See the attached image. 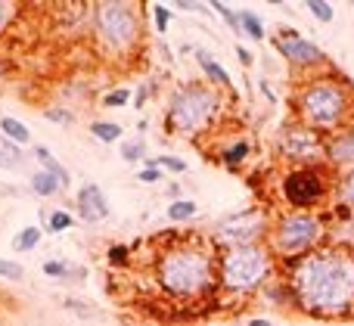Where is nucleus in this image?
<instances>
[{
  "instance_id": "nucleus-1",
  "label": "nucleus",
  "mask_w": 354,
  "mask_h": 326,
  "mask_svg": "<svg viewBox=\"0 0 354 326\" xmlns=\"http://www.w3.org/2000/svg\"><path fill=\"white\" fill-rule=\"evenodd\" d=\"M292 298L305 314L342 317L354 311V255L320 249L295 261L289 277Z\"/></svg>"
},
{
  "instance_id": "nucleus-2",
  "label": "nucleus",
  "mask_w": 354,
  "mask_h": 326,
  "mask_svg": "<svg viewBox=\"0 0 354 326\" xmlns=\"http://www.w3.org/2000/svg\"><path fill=\"white\" fill-rule=\"evenodd\" d=\"M156 283L174 298H196L214 286V265L208 252L196 246L168 249L156 261Z\"/></svg>"
},
{
  "instance_id": "nucleus-3",
  "label": "nucleus",
  "mask_w": 354,
  "mask_h": 326,
  "mask_svg": "<svg viewBox=\"0 0 354 326\" xmlns=\"http://www.w3.org/2000/svg\"><path fill=\"white\" fill-rule=\"evenodd\" d=\"M295 112L305 128L333 131L342 128L354 112L351 87L345 78H311L295 97Z\"/></svg>"
},
{
  "instance_id": "nucleus-4",
  "label": "nucleus",
  "mask_w": 354,
  "mask_h": 326,
  "mask_svg": "<svg viewBox=\"0 0 354 326\" xmlns=\"http://www.w3.org/2000/svg\"><path fill=\"white\" fill-rule=\"evenodd\" d=\"M221 99L218 90L208 84H187L171 97L165 112V124L171 134L180 137H196L212 124V118L218 115Z\"/></svg>"
},
{
  "instance_id": "nucleus-5",
  "label": "nucleus",
  "mask_w": 354,
  "mask_h": 326,
  "mask_svg": "<svg viewBox=\"0 0 354 326\" xmlns=\"http://www.w3.org/2000/svg\"><path fill=\"white\" fill-rule=\"evenodd\" d=\"M268 274H270V249L261 246V242H249V246H233L221 258L218 280L233 296H249L268 280Z\"/></svg>"
},
{
  "instance_id": "nucleus-6",
  "label": "nucleus",
  "mask_w": 354,
  "mask_h": 326,
  "mask_svg": "<svg viewBox=\"0 0 354 326\" xmlns=\"http://www.w3.org/2000/svg\"><path fill=\"white\" fill-rule=\"evenodd\" d=\"M324 236V224L311 211H289L277 221V227L270 230V252L280 258H295V255L311 252Z\"/></svg>"
},
{
  "instance_id": "nucleus-7",
  "label": "nucleus",
  "mask_w": 354,
  "mask_h": 326,
  "mask_svg": "<svg viewBox=\"0 0 354 326\" xmlns=\"http://www.w3.org/2000/svg\"><path fill=\"white\" fill-rule=\"evenodd\" d=\"M93 28H97V37L106 50H112V53L131 50L137 41V31H140L134 3H97Z\"/></svg>"
},
{
  "instance_id": "nucleus-8",
  "label": "nucleus",
  "mask_w": 354,
  "mask_h": 326,
  "mask_svg": "<svg viewBox=\"0 0 354 326\" xmlns=\"http://www.w3.org/2000/svg\"><path fill=\"white\" fill-rule=\"evenodd\" d=\"M326 196V174L317 165H299L283 174V199L295 211H308Z\"/></svg>"
},
{
  "instance_id": "nucleus-9",
  "label": "nucleus",
  "mask_w": 354,
  "mask_h": 326,
  "mask_svg": "<svg viewBox=\"0 0 354 326\" xmlns=\"http://www.w3.org/2000/svg\"><path fill=\"white\" fill-rule=\"evenodd\" d=\"M280 153L286 159L295 162H317L320 155H326V140L320 137V131L305 128V124H295V128H286L280 137Z\"/></svg>"
},
{
  "instance_id": "nucleus-10",
  "label": "nucleus",
  "mask_w": 354,
  "mask_h": 326,
  "mask_svg": "<svg viewBox=\"0 0 354 326\" xmlns=\"http://www.w3.org/2000/svg\"><path fill=\"white\" fill-rule=\"evenodd\" d=\"M274 47L280 50L283 59H289L292 66H317L324 62V50L317 47L314 41H305V37H277Z\"/></svg>"
},
{
  "instance_id": "nucleus-11",
  "label": "nucleus",
  "mask_w": 354,
  "mask_h": 326,
  "mask_svg": "<svg viewBox=\"0 0 354 326\" xmlns=\"http://www.w3.org/2000/svg\"><path fill=\"white\" fill-rule=\"evenodd\" d=\"M75 205H78V215L84 218V221H91V224L109 218V202H106L103 190H100L97 184H84V186H81Z\"/></svg>"
},
{
  "instance_id": "nucleus-12",
  "label": "nucleus",
  "mask_w": 354,
  "mask_h": 326,
  "mask_svg": "<svg viewBox=\"0 0 354 326\" xmlns=\"http://www.w3.org/2000/svg\"><path fill=\"white\" fill-rule=\"evenodd\" d=\"M326 159L336 168H354V128L339 131L326 140Z\"/></svg>"
},
{
  "instance_id": "nucleus-13",
  "label": "nucleus",
  "mask_w": 354,
  "mask_h": 326,
  "mask_svg": "<svg viewBox=\"0 0 354 326\" xmlns=\"http://www.w3.org/2000/svg\"><path fill=\"white\" fill-rule=\"evenodd\" d=\"M35 159H37V165H41V171L53 174V178L59 180L62 186L72 184V174H68V168H66V165H59V162H56V155L50 153L47 146H41V143H37V146H35Z\"/></svg>"
},
{
  "instance_id": "nucleus-14",
  "label": "nucleus",
  "mask_w": 354,
  "mask_h": 326,
  "mask_svg": "<svg viewBox=\"0 0 354 326\" xmlns=\"http://www.w3.org/2000/svg\"><path fill=\"white\" fill-rule=\"evenodd\" d=\"M196 62H199V68L205 72V78L212 81V87H230V75H227L224 66H218V62L212 59V53L196 50Z\"/></svg>"
},
{
  "instance_id": "nucleus-15",
  "label": "nucleus",
  "mask_w": 354,
  "mask_h": 326,
  "mask_svg": "<svg viewBox=\"0 0 354 326\" xmlns=\"http://www.w3.org/2000/svg\"><path fill=\"white\" fill-rule=\"evenodd\" d=\"M0 131H3V137L10 143H16V146H25V143L31 140V131L25 128L19 118H10V115H3L0 118Z\"/></svg>"
},
{
  "instance_id": "nucleus-16",
  "label": "nucleus",
  "mask_w": 354,
  "mask_h": 326,
  "mask_svg": "<svg viewBox=\"0 0 354 326\" xmlns=\"http://www.w3.org/2000/svg\"><path fill=\"white\" fill-rule=\"evenodd\" d=\"M62 190V184L53 178V174H47V171H35L31 174V193H37V196H56V193Z\"/></svg>"
},
{
  "instance_id": "nucleus-17",
  "label": "nucleus",
  "mask_w": 354,
  "mask_h": 326,
  "mask_svg": "<svg viewBox=\"0 0 354 326\" xmlns=\"http://www.w3.org/2000/svg\"><path fill=\"white\" fill-rule=\"evenodd\" d=\"M44 274L56 277V280H84V267H72V265H66V261H47Z\"/></svg>"
},
{
  "instance_id": "nucleus-18",
  "label": "nucleus",
  "mask_w": 354,
  "mask_h": 326,
  "mask_svg": "<svg viewBox=\"0 0 354 326\" xmlns=\"http://www.w3.org/2000/svg\"><path fill=\"white\" fill-rule=\"evenodd\" d=\"M239 31L249 35L252 41H264V22L252 10H239Z\"/></svg>"
},
{
  "instance_id": "nucleus-19",
  "label": "nucleus",
  "mask_w": 354,
  "mask_h": 326,
  "mask_svg": "<svg viewBox=\"0 0 354 326\" xmlns=\"http://www.w3.org/2000/svg\"><path fill=\"white\" fill-rule=\"evenodd\" d=\"M196 211H199V205H196L193 199H174V202L168 205V221H174V224L189 221V218H196Z\"/></svg>"
},
{
  "instance_id": "nucleus-20",
  "label": "nucleus",
  "mask_w": 354,
  "mask_h": 326,
  "mask_svg": "<svg viewBox=\"0 0 354 326\" xmlns=\"http://www.w3.org/2000/svg\"><path fill=\"white\" fill-rule=\"evenodd\" d=\"M91 137H97L100 143H115V140H122V124H115V122H91Z\"/></svg>"
},
{
  "instance_id": "nucleus-21",
  "label": "nucleus",
  "mask_w": 354,
  "mask_h": 326,
  "mask_svg": "<svg viewBox=\"0 0 354 326\" xmlns=\"http://www.w3.org/2000/svg\"><path fill=\"white\" fill-rule=\"evenodd\" d=\"M37 242H41V227H22L19 236L12 240V249H16V252H31Z\"/></svg>"
},
{
  "instance_id": "nucleus-22",
  "label": "nucleus",
  "mask_w": 354,
  "mask_h": 326,
  "mask_svg": "<svg viewBox=\"0 0 354 326\" xmlns=\"http://www.w3.org/2000/svg\"><path fill=\"white\" fill-rule=\"evenodd\" d=\"M249 149H252V146H249V140H236V143H230V146H227L224 153H221V159H224L230 168H236V165H243V162H245Z\"/></svg>"
},
{
  "instance_id": "nucleus-23",
  "label": "nucleus",
  "mask_w": 354,
  "mask_h": 326,
  "mask_svg": "<svg viewBox=\"0 0 354 326\" xmlns=\"http://www.w3.org/2000/svg\"><path fill=\"white\" fill-rule=\"evenodd\" d=\"M62 308L72 311V314L81 317V320H100V311L91 308L87 302H78V298H66V302H62Z\"/></svg>"
},
{
  "instance_id": "nucleus-24",
  "label": "nucleus",
  "mask_w": 354,
  "mask_h": 326,
  "mask_svg": "<svg viewBox=\"0 0 354 326\" xmlns=\"http://www.w3.org/2000/svg\"><path fill=\"white\" fill-rule=\"evenodd\" d=\"M308 12H311L317 22H333V16H336V10H333L330 0H308Z\"/></svg>"
},
{
  "instance_id": "nucleus-25",
  "label": "nucleus",
  "mask_w": 354,
  "mask_h": 326,
  "mask_svg": "<svg viewBox=\"0 0 354 326\" xmlns=\"http://www.w3.org/2000/svg\"><path fill=\"white\" fill-rule=\"evenodd\" d=\"M128 99H131L128 87H115V90H109L103 97V106H106V109H122V106H128Z\"/></svg>"
},
{
  "instance_id": "nucleus-26",
  "label": "nucleus",
  "mask_w": 354,
  "mask_h": 326,
  "mask_svg": "<svg viewBox=\"0 0 354 326\" xmlns=\"http://www.w3.org/2000/svg\"><path fill=\"white\" fill-rule=\"evenodd\" d=\"M143 153H147V143H143L140 137H137V140L122 143V159H124V162H140Z\"/></svg>"
},
{
  "instance_id": "nucleus-27",
  "label": "nucleus",
  "mask_w": 354,
  "mask_h": 326,
  "mask_svg": "<svg viewBox=\"0 0 354 326\" xmlns=\"http://www.w3.org/2000/svg\"><path fill=\"white\" fill-rule=\"evenodd\" d=\"M0 155H3V159H0V165H19V162H22L19 146H16V143H10L6 137H0Z\"/></svg>"
},
{
  "instance_id": "nucleus-28",
  "label": "nucleus",
  "mask_w": 354,
  "mask_h": 326,
  "mask_svg": "<svg viewBox=\"0 0 354 326\" xmlns=\"http://www.w3.org/2000/svg\"><path fill=\"white\" fill-rule=\"evenodd\" d=\"M72 227V215H68V211H53V215H50V221H47V230L50 233H66V230Z\"/></svg>"
},
{
  "instance_id": "nucleus-29",
  "label": "nucleus",
  "mask_w": 354,
  "mask_h": 326,
  "mask_svg": "<svg viewBox=\"0 0 354 326\" xmlns=\"http://www.w3.org/2000/svg\"><path fill=\"white\" fill-rule=\"evenodd\" d=\"M339 199L345 205H354V168H348L342 174V180H339Z\"/></svg>"
},
{
  "instance_id": "nucleus-30",
  "label": "nucleus",
  "mask_w": 354,
  "mask_h": 326,
  "mask_svg": "<svg viewBox=\"0 0 354 326\" xmlns=\"http://www.w3.org/2000/svg\"><path fill=\"white\" fill-rule=\"evenodd\" d=\"M153 22H156V31H159V35H165L168 25H171V10H168V6H162V3H153Z\"/></svg>"
},
{
  "instance_id": "nucleus-31",
  "label": "nucleus",
  "mask_w": 354,
  "mask_h": 326,
  "mask_svg": "<svg viewBox=\"0 0 354 326\" xmlns=\"http://www.w3.org/2000/svg\"><path fill=\"white\" fill-rule=\"evenodd\" d=\"M153 165L159 168V171H162V168H165V171H174V174H183V171H187V162L174 159V155H156Z\"/></svg>"
},
{
  "instance_id": "nucleus-32",
  "label": "nucleus",
  "mask_w": 354,
  "mask_h": 326,
  "mask_svg": "<svg viewBox=\"0 0 354 326\" xmlns=\"http://www.w3.org/2000/svg\"><path fill=\"white\" fill-rule=\"evenodd\" d=\"M0 277L3 280H25V267L22 265H16V261H10V258H0Z\"/></svg>"
},
{
  "instance_id": "nucleus-33",
  "label": "nucleus",
  "mask_w": 354,
  "mask_h": 326,
  "mask_svg": "<svg viewBox=\"0 0 354 326\" xmlns=\"http://www.w3.org/2000/svg\"><path fill=\"white\" fill-rule=\"evenodd\" d=\"M44 118H50V122H56V124H72L75 122L72 112L59 109V106H47V109H44Z\"/></svg>"
},
{
  "instance_id": "nucleus-34",
  "label": "nucleus",
  "mask_w": 354,
  "mask_h": 326,
  "mask_svg": "<svg viewBox=\"0 0 354 326\" xmlns=\"http://www.w3.org/2000/svg\"><path fill=\"white\" fill-rule=\"evenodd\" d=\"M109 265H128V246H109Z\"/></svg>"
},
{
  "instance_id": "nucleus-35",
  "label": "nucleus",
  "mask_w": 354,
  "mask_h": 326,
  "mask_svg": "<svg viewBox=\"0 0 354 326\" xmlns=\"http://www.w3.org/2000/svg\"><path fill=\"white\" fill-rule=\"evenodd\" d=\"M137 180H140V184H156V180H162V171L156 165H147V168H140Z\"/></svg>"
},
{
  "instance_id": "nucleus-36",
  "label": "nucleus",
  "mask_w": 354,
  "mask_h": 326,
  "mask_svg": "<svg viewBox=\"0 0 354 326\" xmlns=\"http://www.w3.org/2000/svg\"><path fill=\"white\" fill-rule=\"evenodd\" d=\"M10 19H12V3H3V0H0V35H3V28L10 25Z\"/></svg>"
},
{
  "instance_id": "nucleus-37",
  "label": "nucleus",
  "mask_w": 354,
  "mask_h": 326,
  "mask_svg": "<svg viewBox=\"0 0 354 326\" xmlns=\"http://www.w3.org/2000/svg\"><path fill=\"white\" fill-rule=\"evenodd\" d=\"M236 56H239V62H243V66H252V53L245 47H236Z\"/></svg>"
},
{
  "instance_id": "nucleus-38",
  "label": "nucleus",
  "mask_w": 354,
  "mask_h": 326,
  "mask_svg": "<svg viewBox=\"0 0 354 326\" xmlns=\"http://www.w3.org/2000/svg\"><path fill=\"white\" fill-rule=\"evenodd\" d=\"M147 93H149V90H147V87H140V90H137V93H134V103H137V109H140V106H143V103H147Z\"/></svg>"
},
{
  "instance_id": "nucleus-39",
  "label": "nucleus",
  "mask_w": 354,
  "mask_h": 326,
  "mask_svg": "<svg viewBox=\"0 0 354 326\" xmlns=\"http://www.w3.org/2000/svg\"><path fill=\"white\" fill-rule=\"evenodd\" d=\"M245 326H274V323H270V320H264V317H255V320H249Z\"/></svg>"
},
{
  "instance_id": "nucleus-40",
  "label": "nucleus",
  "mask_w": 354,
  "mask_h": 326,
  "mask_svg": "<svg viewBox=\"0 0 354 326\" xmlns=\"http://www.w3.org/2000/svg\"><path fill=\"white\" fill-rule=\"evenodd\" d=\"M3 75H6V66H3V62H0V78H3Z\"/></svg>"
}]
</instances>
